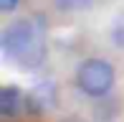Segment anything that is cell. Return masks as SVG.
Instances as JSON below:
<instances>
[{
	"label": "cell",
	"mask_w": 124,
	"mask_h": 122,
	"mask_svg": "<svg viewBox=\"0 0 124 122\" xmlns=\"http://www.w3.org/2000/svg\"><path fill=\"white\" fill-rule=\"evenodd\" d=\"M0 46L8 59H15L28 69L43 64V59H46V41H43L41 28L33 20H13L3 31Z\"/></svg>",
	"instance_id": "1"
},
{
	"label": "cell",
	"mask_w": 124,
	"mask_h": 122,
	"mask_svg": "<svg viewBox=\"0 0 124 122\" xmlns=\"http://www.w3.org/2000/svg\"><path fill=\"white\" fill-rule=\"evenodd\" d=\"M76 84L89 97H106L114 87V66L106 59H86L76 71Z\"/></svg>",
	"instance_id": "2"
},
{
	"label": "cell",
	"mask_w": 124,
	"mask_h": 122,
	"mask_svg": "<svg viewBox=\"0 0 124 122\" xmlns=\"http://www.w3.org/2000/svg\"><path fill=\"white\" fill-rule=\"evenodd\" d=\"M53 102H56V89H53L51 81L36 87V89L28 94V107H31L33 112H46V109L53 107Z\"/></svg>",
	"instance_id": "3"
},
{
	"label": "cell",
	"mask_w": 124,
	"mask_h": 122,
	"mask_svg": "<svg viewBox=\"0 0 124 122\" xmlns=\"http://www.w3.org/2000/svg\"><path fill=\"white\" fill-rule=\"evenodd\" d=\"M20 107H23V94H20V89H15V87H3V89H0V114L13 117Z\"/></svg>",
	"instance_id": "4"
},
{
	"label": "cell",
	"mask_w": 124,
	"mask_h": 122,
	"mask_svg": "<svg viewBox=\"0 0 124 122\" xmlns=\"http://www.w3.org/2000/svg\"><path fill=\"white\" fill-rule=\"evenodd\" d=\"M89 5H91V0H56V8L58 10H69V13H74V10H86Z\"/></svg>",
	"instance_id": "5"
},
{
	"label": "cell",
	"mask_w": 124,
	"mask_h": 122,
	"mask_svg": "<svg viewBox=\"0 0 124 122\" xmlns=\"http://www.w3.org/2000/svg\"><path fill=\"white\" fill-rule=\"evenodd\" d=\"M18 3L20 0H0V10H3V13H10V10L18 8Z\"/></svg>",
	"instance_id": "6"
}]
</instances>
